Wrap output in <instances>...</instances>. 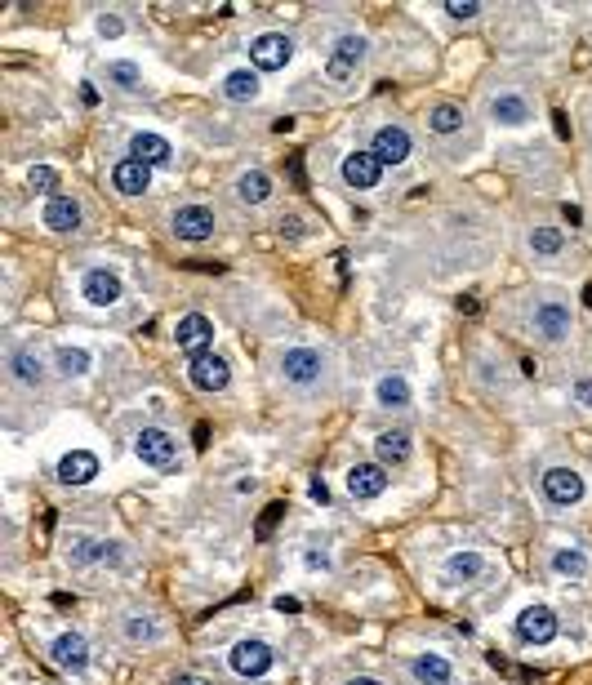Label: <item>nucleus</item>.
Returning <instances> with one entry per match:
<instances>
[{
	"instance_id": "1",
	"label": "nucleus",
	"mask_w": 592,
	"mask_h": 685,
	"mask_svg": "<svg viewBox=\"0 0 592 685\" xmlns=\"http://www.w3.org/2000/svg\"><path fill=\"white\" fill-rule=\"evenodd\" d=\"M134 454L147 463V468L174 472V463H179V441H174V432H165V428H143L134 436Z\"/></svg>"
},
{
	"instance_id": "2",
	"label": "nucleus",
	"mask_w": 592,
	"mask_h": 685,
	"mask_svg": "<svg viewBox=\"0 0 592 685\" xmlns=\"http://www.w3.org/2000/svg\"><path fill=\"white\" fill-rule=\"evenodd\" d=\"M361 63H365V36H339L330 58H325V76H330L334 85H348L352 76L361 72Z\"/></svg>"
},
{
	"instance_id": "3",
	"label": "nucleus",
	"mask_w": 592,
	"mask_h": 685,
	"mask_svg": "<svg viewBox=\"0 0 592 685\" xmlns=\"http://www.w3.org/2000/svg\"><path fill=\"white\" fill-rule=\"evenodd\" d=\"M321 370H325V361H321L317 347H285V356H281V374H285V383H294V387H312V383H321Z\"/></svg>"
},
{
	"instance_id": "4",
	"label": "nucleus",
	"mask_w": 592,
	"mask_h": 685,
	"mask_svg": "<svg viewBox=\"0 0 592 685\" xmlns=\"http://www.w3.org/2000/svg\"><path fill=\"white\" fill-rule=\"evenodd\" d=\"M290 58H294V41H290V36H281V32L254 36V45H250L254 72H281V67L290 63Z\"/></svg>"
},
{
	"instance_id": "5",
	"label": "nucleus",
	"mask_w": 592,
	"mask_h": 685,
	"mask_svg": "<svg viewBox=\"0 0 592 685\" xmlns=\"http://www.w3.org/2000/svg\"><path fill=\"white\" fill-rule=\"evenodd\" d=\"M228 663H232L236 677H268L276 654H272L268 641H236L232 654H228Z\"/></svg>"
},
{
	"instance_id": "6",
	"label": "nucleus",
	"mask_w": 592,
	"mask_h": 685,
	"mask_svg": "<svg viewBox=\"0 0 592 685\" xmlns=\"http://www.w3.org/2000/svg\"><path fill=\"white\" fill-rule=\"evenodd\" d=\"M557 632H561V623H557V614H552L548 605H530V610H521V619H517V641L521 645H548Z\"/></svg>"
},
{
	"instance_id": "7",
	"label": "nucleus",
	"mask_w": 592,
	"mask_h": 685,
	"mask_svg": "<svg viewBox=\"0 0 592 685\" xmlns=\"http://www.w3.org/2000/svg\"><path fill=\"white\" fill-rule=\"evenodd\" d=\"M187 379H192V387H201V392H223V387L232 383V370L223 356L214 352H201L187 361Z\"/></svg>"
},
{
	"instance_id": "8",
	"label": "nucleus",
	"mask_w": 592,
	"mask_h": 685,
	"mask_svg": "<svg viewBox=\"0 0 592 685\" xmlns=\"http://www.w3.org/2000/svg\"><path fill=\"white\" fill-rule=\"evenodd\" d=\"M174 343L187 352V361L192 356H201V352H210V343H214V325H210V316H201V312H187L179 325H174Z\"/></svg>"
},
{
	"instance_id": "9",
	"label": "nucleus",
	"mask_w": 592,
	"mask_h": 685,
	"mask_svg": "<svg viewBox=\"0 0 592 685\" xmlns=\"http://www.w3.org/2000/svg\"><path fill=\"white\" fill-rule=\"evenodd\" d=\"M49 659H54L63 672L81 677V672L90 668V641H85L81 632H63V637H54V645H49Z\"/></svg>"
},
{
	"instance_id": "10",
	"label": "nucleus",
	"mask_w": 592,
	"mask_h": 685,
	"mask_svg": "<svg viewBox=\"0 0 592 685\" xmlns=\"http://www.w3.org/2000/svg\"><path fill=\"white\" fill-rule=\"evenodd\" d=\"M174 236H179V241H210V236H214V227H219V223H214V210H210V205H183V210L179 214H174Z\"/></svg>"
},
{
	"instance_id": "11",
	"label": "nucleus",
	"mask_w": 592,
	"mask_h": 685,
	"mask_svg": "<svg viewBox=\"0 0 592 685\" xmlns=\"http://www.w3.org/2000/svg\"><path fill=\"white\" fill-rule=\"evenodd\" d=\"M370 152H374V161H379V165H406V161H410V134H406L401 125L374 129Z\"/></svg>"
},
{
	"instance_id": "12",
	"label": "nucleus",
	"mask_w": 592,
	"mask_h": 685,
	"mask_svg": "<svg viewBox=\"0 0 592 685\" xmlns=\"http://www.w3.org/2000/svg\"><path fill=\"white\" fill-rule=\"evenodd\" d=\"M544 494H548V503H557V508H570V503L584 499V476L575 468H548L544 472Z\"/></svg>"
},
{
	"instance_id": "13",
	"label": "nucleus",
	"mask_w": 592,
	"mask_h": 685,
	"mask_svg": "<svg viewBox=\"0 0 592 685\" xmlns=\"http://www.w3.org/2000/svg\"><path fill=\"white\" fill-rule=\"evenodd\" d=\"M379 178H383V165L374 161V152L343 156V183H348L352 192H370V187H379Z\"/></svg>"
},
{
	"instance_id": "14",
	"label": "nucleus",
	"mask_w": 592,
	"mask_h": 685,
	"mask_svg": "<svg viewBox=\"0 0 592 685\" xmlns=\"http://www.w3.org/2000/svg\"><path fill=\"white\" fill-rule=\"evenodd\" d=\"M81 294H85V303H94V307L121 303V276L107 272V267H90L81 281Z\"/></svg>"
},
{
	"instance_id": "15",
	"label": "nucleus",
	"mask_w": 592,
	"mask_h": 685,
	"mask_svg": "<svg viewBox=\"0 0 592 685\" xmlns=\"http://www.w3.org/2000/svg\"><path fill=\"white\" fill-rule=\"evenodd\" d=\"M388 468L383 463H357V468L348 472V494L352 499H379L383 490H388Z\"/></svg>"
},
{
	"instance_id": "16",
	"label": "nucleus",
	"mask_w": 592,
	"mask_h": 685,
	"mask_svg": "<svg viewBox=\"0 0 592 685\" xmlns=\"http://www.w3.org/2000/svg\"><path fill=\"white\" fill-rule=\"evenodd\" d=\"M67 557L76 565H116L121 561V552H116V543H103V539H90V534H72L67 539Z\"/></svg>"
},
{
	"instance_id": "17",
	"label": "nucleus",
	"mask_w": 592,
	"mask_h": 685,
	"mask_svg": "<svg viewBox=\"0 0 592 685\" xmlns=\"http://www.w3.org/2000/svg\"><path fill=\"white\" fill-rule=\"evenodd\" d=\"M112 187L121 196H143L147 187H152V170H147L143 161H134V156H125V161H116V170H112Z\"/></svg>"
},
{
	"instance_id": "18",
	"label": "nucleus",
	"mask_w": 592,
	"mask_h": 685,
	"mask_svg": "<svg viewBox=\"0 0 592 685\" xmlns=\"http://www.w3.org/2000/svg\"><path fill=\"white\" fill-rule=\"evenodd\" d=\"M41 223L49 232H76V227H81V205H76L72 196H49L41 210Z\"/></svg>"
},
{
	"instance_id": "19",
	"label": "nucleus",
	"mask_w": 592,
	"mask_h": 685,
	"mask_svg": "<svg viewBox=\"0 0 592 685\" xmlns=\"http://www.w3.org/2000/svg\"><path fill=\"white\" fill-rule=\"evenodd\" d=\"M94 476H98V454L90 450H72L58 459V481L63 485H90Z\"/></svg>"
},
{
	"instance_id": "20",
	"label": "nucleus",
	"mask_w": 592,
	"mask_h": 685,
	"mask_svg": "<svg viewBox=\"0 0 592 685\" xmlns=\"http://www.w3.org/2000/svg\"><path fill=\"white\" fill-rule=\"evenodd\" d=\"M535 334H544L548 343L570 334V307L566 303H539L535 307Z\"/></svg>"
},
{
	"instance_id": "21",
	"label": "nucleus",
	"mask_w": 592,
	"mask_h": 685,
	"mask_svg": "<svg viewBox=\"0 0 592 685\" xmlns=\"http://www.w3.org/2000/svg\"><path fill=\"white\" fill-rule=\"evenodd\" d=\"M410 677L419 685H455V668H450L446 654H419L410 663Z\"/></svg>"
},
{
	"instance_id": "22",
	"label": "nucleus",
	"mask_w": 592,
	"mask_h": 685,
	"mask_svg": "<svg viewBox=\"0 0 592 685\" xmlns=\"http://www.w3.org/2000/svg\"><path fill=\"white\" fill-rule=\"evenodd\" d=\"M130 156H134V161H143L147 170H152V165H170L174 147L165 143L161 134H134V138H130Z\"/></svg>"
},
{
	"instance_id": "23",
	"label": "nucleus",
	"mask_w": 592,
	"mask_h": 685,
	"mask_svg": "<svg viewBox=\"0 0 592 685\" xmlns=\"http://www.w3.org/2000/svg\"><path fill=\"white\" fill-rule=\"evenodd\" d=\"M374 401H379L383 410H406L410 405V383L401 379V374H383V379L374 383Z\"/></svg>"
},
{
	"instance_id": "24",
	"label": "nucleus",
	"mask_w": 592,
	"mask_h": 685,
	"mask_svg": "<svg viewBox=\"0 0 592 685\" xmlns=\"http://www.w3.org/2000/svg\"><path fill=\"white\" fill-rule=\"evenodd\" d=\"M9 365H14V379L18 383H27V387H41L45 383V365H41V356H36L32 347H14V352H9Z\"/></svg>"
},
{
	"instance_id": "25",
	"label": "nucleus",
	"mask_w": 592,
	"mask_h": 685,
	"mask_svg": "<svg viewBox=\"0 0 592 685\" xmlns=\"http://www.w3.org/2000/svg\"><path fill=\"white\" fill-rule=\"evenodd\" d=\"M374 454H379L383 468H401V463L410 459V436L406 432H379V441H374Z\"/></svg>"
},
{
	"instance_id": "26",
	"label": "nucleus",
	"mask_w": 592,
	"mask_h": 685,
	"mask_svg": "<svg viewBox=\"0 0 592 685\" xmlns=\"http://www.w3.org/2000/svg\"><path fill=\"white\" fill-rule=\"evenodd\" d=\"M272 196V178L263 170H245L241 178H236V201L245 205H263Z\"/></svg>"
},
{
	"instance_id": "27",
	"label": "nucleus",
	"mask_w": 592,
	"mask_h": 685,
	"mask_svg": "<svg viewBox=\"0 0 592 685\" xmlns=\"http://www.w3.org/2000/svg\"><path fill=\"white\" fill-rule=\"evenodd\" d=\"M446 574L455 583H477L481 574H486V561H481V552H455V557L446 561Z\"/></svg>"
},
{
	"instance_id": "28",
	"label": "nucleus",
	"mask_w": 592,
	"mask_h": 685,
	"mask_svg": "<svg viewBox=\"0 0 592 685\" xmlns=\"http://www.w3.org/2000/svg\"><path fill=\"white\" fill-rule=\"evenodd\" d=\"M223 94H228L232 103H250V98H259V72H250V67H241V72H228V81H223Z\"/></svg>"
},
{
	"instance_id": "29",
	"label": "nucleus",
	"mask_w": 592,
	"mask_h": 685,
	"mask_svg": "<svg viewBox=\"0 0 592 685\" xmlns=\"http://www.w3.org/2000/svg\"><path fill=\"white\" fill-rule=\"evenodd\" d=\"M490 116L503 125H526L530 121V107H526V98H517V94H499L495 103H490Z\"/></svg>"
},
{
	"instance_id": "30",
	"label": "nucleus",
	"mask_w": 592,
	"mask_h": 685,
	"mask_svg": "<svg viewBox=\"0 0 592 685\" xmlns=\"http://www.w3.org/2000/svg\"><path fill=\"white\" fill-rule=\"evenodd\" d=\"M552 570H557L561 579H588V557L579 548H561V552H552Z\"/></svg>"
},
{
	"instance_id": "31",
	"label": "nucleus",
	"mask_w": 592,
	"mask_h": 685,
	"mask_svg": "<svg viewBox=\"0 0 592 685\" xmlns=\"http://www.w3.org/2000/svg\"><path fill=\"white\" fill-rule=\"evenodd\" d=\"M428 129L432 134H459L463 129V107H455V103H437L428 112Z\"/></svg>"
},
{
	"instance_id": "32",
	"label": "nucleus",
	"mask_w": 592,
	"mask_h": 685,
	"mask_svg": "<svg viewBox=\"0 0 592 685\" xmlns=\"http://www.w3.org/2000/svg\"><path fill=\"white\" fill-rule=\"evenodd\" d=\"M90 352H85V347H63V352H58V374H63V379H81V374H90Z\"/></svg>"
},
{
	"instance_id": "33",
	"label": "nucleus",
	"mask_w": 592,
	"mask_h": 685,
	"mask_svg": "<svg viewBox=\"0 0 592 685\" xmlns=\"http://www.w3.org/2000/svg\"><path fill=\"white\" fill-rule=\"evenodd\" d=\"M530 250L544 254V258L561 254V232H557V227H535V232H530Z\"/></svg>"
},
{
	"instance_id": "34",
	"label": "nucleus",
	"mask_w": 592,
	"mask_h": 685,
	"mask_svg": "<svg viewBox=\"0 0 592 685\" xmlns=\"http://www.w3.org/2000/svg\"><path fill=\"white\" fill-rule=\"evenodd\" d=\"M125 637H130L134 645H143V641H156L161 632H156L152 619H143V614H130V619H125Z\"/></svg>"
},
{
	"instance_id": "35",
	"label": "nucleus",
	"mask_w": 592,
	"mask_h": 685,
	"mask_svg": "<svg viewBox=\"0 0 592 685\" xmlns=\"http://www.w3.org/2000/svg\"><path fill=\"white\" fill-rule=\"evenodd\" d=\"M27 183H32V192H54V187H58V170H49V165H32V170H27Z\"/></svg>"
},
{
	"instance_id": "36",
	"label": "nucleus",
	"mask_w": 592,
	"mask_h": 685,
	"mask_svg": "<svg viewBox=\"0 0 592 685\" xmlns=\"http://www.w3.org/2000/svg\"><path fill=\"white\" fill-rule=\"evenodd\" d=\"M107 76H112V81L121 85V89H138V81H143L134 63H112V67H107Z\"/></svg>"
},
{
	"instance_id": "37",
	"label": "nucleus",
	"mask_w": 592,
	"mask_h": 685,
	"mask_svg": "<svg viewBox=\"0 0 592 685\" xmlns=\"http://www.w3.org/2000/svg\"><path fill=\"white\" fill-rule=\"evenodd\" d=\"M441 9H446L450 18H477V14H481V5H477V0H446V5H441Z\"/></svg>"
},
{
	"instance_id": "38",
	"label": "nucleus",
	"mask_w": 592,
	"mask_h": 685,
	"mask_svg": "<svg viewBox=\"0 0 592 685\" xmlns=\"http://www.w3.org/2000/svg\"><path fill=\"white\" fill-rule=\"evenodd\" d=\"M281 512H285V508H281V503H272V508H268V512H263V521H259V530H254V534H259V539H268V534H272V525H276V521H281Z\"/></svg>"
},
{
	"instance_id": "39",
	"label": "nucleus",
	"mask_w": 592,
	"mask_h": 685,
	"mask_svg": "<svg viewBox=\"0 0 592 685\" xmlns=\"http://www.w3.org/2000/svg\"><path fill=\"white\" fill-rule=\"evenodd\" d=\"M575 401L592 410V379H579V383H575Z\"/></svg>"
},
{
	"instance_id": "40",
	"label": "nucleus",
	"mask_w": 592,
	"mask_h": 685,
	"mask_svg": "<svg viewBox=\"0 0 592 685\" xmlns=\"http://www.w3.org/2000/svg\"><path fill=\"white\" fill-rule=\"evenodd\" d=\"M308 494H312V499H317V503H325V499H330V490H325V481H321V476H312V481H308Z\"/></svg>"
},
{
	"instance_id": "41",
	"label": "nucleus",
	"mask_w": 592,
	"mask_h": 685,
	"mask_svg": "<svg viewBox=\"0 0 592 685\" xmlns=\"http://www.w3.org/2000/svg\"><path fill=\"white\" fill-rule=\"evenodd\" d=\"M98 32H103V36H121V18H98Z\"/></svg>"
},
{
	"instance_id": "42",
	"label": "nucleus",
	"mask_w": 592,
	"mask_h": 685,
	"mask_svg": "<svg viewBox=\"0 0 592 685\" xmlns=\"http://www.w3.org/2000/svg\"><path fill=\"white\" fill-rule=\"evenodd\" d=\"M174 685H214V681H205V677H179Z\"/></svg>"
},
{
	"instance_id": "43",
	"label": "nucleus",
	"mask_w": 592,
	"mask_h": 685,
	"mask_svg": "<svg viewBox=\"0 0 592 685\" xmlns=\"http://www.w3.org/2000/svg\"><path fill=\"white\" fill-rule=\"evenodd\" d=\"M348 685H379V681H374V677H352Z\"/></svg>"
}]
</instances>
